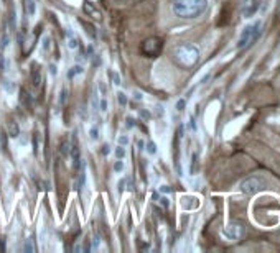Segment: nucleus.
I'll return each mask as SVG.
<instances>
[{
	"label": "nucleus",
	"mask_w": 280,
	"mask_h": 253,
	"mask_svg": "<svg viewBox=\"0 0 280 253\" xmlns=\"http://www.w3.org/2000/svg\"><path fill=\"white\" fill-rule=\"evenodd\" d=\"M208 10V0H175L173 13L178 18L193 20Z\"/></svg>",
	"instance_id": "1"
},
{
	"label": "nucleus",
	"mask_w": 280,
	"mask_h": 253,
	"mask_svg": "<svg viewBox=\"0 0 280 253\" xmlns=\"http://www.w3.org/2000/svg\"><path fill=\"white\" fill-rule=\"evenodd\" d=\"M173 54H175V59L180 62L183 68H191L199 61V50L194 45H190V43L178 45L173 51Z\"/></svg>",
	"instance_id": "2"
},
{
	"label": "nucleus",
	"mask_w": 280,
	"mask_h": 253,
	"mask_svg": "<svg viewBox=\"0 0 280 253\" xmlns=\"http://www.w3.org/2000/svg\"><path fill=\"white\" fill-rule=\"evenodd\" d=\"M261 28H262V22L257 20L251 23V25H247L243 31H241L239 35V39H237V50H244L247 48V46H251L255 39H257V36L261 35Z\"/></svg>",
	"instance_id": "3"
},
{
	"label": "nucleus",
	"mask_w": 280,
	"mask_h": 253,
	"mask_svg": "<svg viewBox=\"0 0 280 253\" xmlns=\"http://www.w3.org/2000/svg\"><path fill=\"white\" fill-rule=\"evenodd\" d=\"M267 187V179L266 176L262 175H252L246 178L243 183H241V191L247 196H252V194H257L261 191Z\"/></svg>",
	"instance_id": "4"
},
{
	"label": "nucleus",
	"mask_w": 280,
	"mask_h": 253,
	"mask_svg": "<svg viewBox=\"0 0 280 253\" xmlns=\"http://www.w3.org/2000/svg\"><path fill=\"white\" fill-rule=\"evenodd\" d=\"M160 50H162V41H160V39H157V38L147 39V41H144V45H142V51L147 54V56H150V58L157 56V54L160 53Z\"/></svg>",
	"instance_id": "5"
},
{
	"label": "nucleus",
	"mask_w": 280,
	"mask_h": 253,
	"mask_svg": "<svg viewBox=\"0 0 280 253\" xmlns=\"http://www.w3.org/2000/svg\"><path fill=\"white\" fill-rule=\"evenodd\" d=\"M223 237L226 240H231V242L237 240L239 237H241V227L237 224H231L228 227H224L223 228Z\"/></svg>",
	"instance_id": "6"
},
{
	"label": "nucleus",
	"mask_w": 280,
	"mask_h": 253,
	"mask_svg": "<svg viewBox=\"0 0 280 253\" xmlns=\"http://www.w3.org/2000/svg\"><path fill=\"white\" fill-rule=\"evenodd\" d=\"M241 4H243V13L246 18L252 17L257 12V0H241Z\"/></svg>",
	"instance_id": "7"
},
{
	"label": "nucleus",
	"mask_w": 280,
	"mask_h": 253,
	"mask_svg": "<svg viewBox=\"0 0 280 253\" xmlns=\"http://www.w3.org/2000/svg\"><path fill=\"white\" fill-rule=\"evenodd\" d=\"M83 10H84V13L88 15V17H92V18H96V20H101V18H103V17H101V12L97 10V7H96L94 4H91L89 0H84Z\"/></svg>",
	"instance_id": "8"
},
{
	"label": "nucleus",
	"mask_w": 280,
	"mask_h": 253,
	"mask_svg": "<svg viewBox=\"0 0 280 253\" xmlns=\"http://www.w3.org/2000/svg\"><path fill=\"white\" fill-rule=\"evenodd\" d=\"M69 155H71V158H73V164H74V168L77 170V168H79L81 156H79V146H77L76 137H73V145H71V148H69Z\"/></svg>",
	"instance_id": "9"
},
{
	"label": "nucleus",
	"mask_w": 280,
	"mask_h": 253,
	"mask_svg": "<svg viewBox=\"0 0 280 253\" xmlns=\"http://www.w3.org/2000/svg\"><path fill=\"white\" fill-rule=\"evenodd\" d=\"M32 82L35 88H40V84H42V69L36 62L32 65Z\"/></svg>",
	"instance_id": "10"
},
{
	"label": "nucleus",
	"mask_w": 280,
	"mask_h": 253,
	"mask_svg": "<svg viewBox=\"0 0 280 253\" xmlns=\"http://www.w3.org/2000/svg\"><path fill=\"white\" fill-rule=\"evenodd\" d=\"M9 135L12 138H17L20 135V126H18V123L15 122V120H10L9 122Z\"/></svg>",
	"instance_id": "11"
},
{
	"label": "nucleus",
	"mask_w": 280,
	"mask_h": 253,
	"mask_svg": "<svg viewBox=\"0 0 280 253\" xmlns=\"http://www.w3.org/2000/svg\"><path fill=\"white\" fill-rule=\"evenodd\" d=\"M81 73H83V66L76 65V66H73L71 69L68 71V79H73L76 74H81Z\"/></svg>",
	"instance_id": "12"
},
{
	"label": "nucleus",
	"mask_w": 280,
	"mask_h": 253,
	"mask_svg": "<svg viewBox=\"0 0 280 253\" xmlns=\"http://www.w3.org/2000/svg\"><path fill=\"white\" fill-rule=\"evenodd\" d=\"M81 25L86 28V33L91 36V38H96V28L92 27V25H89V23H86V22H81Z\"/></svg>",
	"instance_id": "13"
},
{
	"label": "nucleus",
	"mask_w": 280,
	"mask_h": 253,
	"mask_svg": "<svg viewBox=\"0 0 280 253\" xmlns=\"http://www.w3.org/2000/svg\"><path fill=\"white\" fill-rule=\"evenodd\" d=\"M99 129L97 126H91V130H89V138L91 140H94V141H97L99 140Z\"/></svg>",
	"instance_id": "14"
},
{
	"label": "nucleus",
	"mask_w": 280,
	"mask_h": 253,
	"mask_svg": "<svg viewBox=\"0 0 280 253\" xmlns=\"http://www.w3.org/2000/svg\"><path fill=\"white\" fill-rule=\"evenodd\" d=\"M68 48L69 50H76L77 48V39L74 38V35H71L68 38Z\"/></svg>",
	"instance_id": "15"
},
{
	"label": "nucleus",
	"mask_w": 280,
	"mask_h": 253,
	"mask_svg": "<svg viewBox=\"0 0 280 253\" xmlns=\"http://www.w3.org/2000/svg\"><path fill=\"white\" fill-rule=\"evenodd\" d=\"M117 102L122 106V107H126L127 106V96L124 92H119L117 94Z\"/></svg>",
	"instance_id": "16"
},
{
	"label": "nucleus",
	"mask_w": 280,
	"mask_h": 253,
	"mask_svg": "<svg viewBox=\"0 0 280 253\" xmlns=\"http://www.w3.org/2000/svg\"><path fill=\"white\" fill-rule=\"evenodd\" d=\"M23 251H27V253H33L35 251V247H33L32 240H27L25 242V245H23Z\"/></svg>",
	"instance_id": "17"
},
{
	"label": "nucleus",
	"mask_w": 280,
	"mask_h": 253,
	"mask_svg": "<svg viewBox=\"0 0 280 253\" xmlns=\"http://www.w3.org/2000/svg\"><path fill=\"white\" fill-rule=\"evenodd\" d=\"M115 156H117L119 160H122V158L126 156V148H124L122 145H119V148H115Z\"/></svg>",
	"instance_id": "18"
},
{
	"label": "nucleus",
	"mask_w": 280,
	"mask_h": 253,
	"mask_svg": "<svg viewBox=\"0 0 280 253\" xmlns=\"http://www.w3.org/2000/svg\"><path fill=\"white\" fill-rule=\"evenodd\" d=\"M147 152H149L150 155H155L157 153V145H155L153 141H149V143H147Z\"/></svg>",
	"instance_id": "19"
},
{
	"label": "nucleus",
	"mask_w": 280,
	"mask_h": 253,
	"mask_svg": "<svg viewBox=\"0 0 280 253\" xmlns=\"http://www.w3.org/2000/svg\"><path fill=\"white\" fill-rule=\"evenodd\" d=\"M27 12L30 15L35 13V2H33V0H27Z\"/></svg>",
	"instance_id": "20"
},
{
	"label": "nucleus",
	"mask_w": 280,
	"mask_h": 253,
	"mask_svg": "<svg viewBox=\"0 0 280 253\" xmlns=\"http://www.w3.org/2000/svg\"><path fill=\"white\" fill-rule=\"evenodd\" d=\"M9 41H10V38H9V35L5 33V35H4V38H2V43H0V50L4 51V50L7 48V46H9Z\"/></svg>",
	"instance_id": "21"
},
{
	"label": "nucleus",
	"mask_w": 280,
	"mask_h": 253,
	"mask_svg": "<svg viewBox=\"0 0 280 253\" xmlns=\"http://www.w3.org/2000/svg\"><path fill=\"white\" fill-rule=\"evenodd\" d=\"M99 243H101L99 235H94V237H92V250H97V248H99Z\"/></svg>",
	"instance_id": "22"
},
{
	"label": "nucleus",
	"mask_w": 280,
	"mask_h": 253,
	"mask_svg": "<svg viewBox=\"0 0 280 253\" xmlns=\"http://www.w3.org/2000/svg\"><path fill=\"white\" fill-rule=\"evenodd\" d=\"M122 170H124V163H122L121 160H117V161L114 163V171H115V173H121Z\"/></svg>",
	"instance_id": "23"
},
{
	"label": "nucleus",
	"mask_w": 280,
	"mask_h": 253,
	"mask_svg": "<svg viewBox=\"0 0 280 253\" xmlns=\"http://www.w3.org/2000/svg\"><path fill=\"white\" fill-rule=\"evenodd\" d=\"M22 100L25 102V104H27L28 107L32 106V99H30V97H27V92H25V91H22Z\"/></svg>",
	"instance_id": "24"
},
{
	"label": "nucleus",
	"mask_w": 280,
	"mask_h": 253,
	"mask_svg": "<svg viewBox=\"0 0 280 253\" xmlns=\"http://www.w3.org/2000/svg\"><path fill=\"white\" fill-rule=\"evenodd\" d=\"M117 141H119V145H122V146L129 145V138H127L126 135H121V137L117 138Z\"/></svg>",
	"instance_id": "25"
},
{
	"label": "nucleus",
	"mask_w": 280,
	"mask_h": 253,
	"mask_svg": "<svg viewBox=\"0 0 280 253\" xmlns=\"http://www.w3.org/2000/svg\"><path fill=\"white\" fill-rule=\"evenodd\" d=\"M140 117H142L144 120H149V118H150V112H149V110H140Z\"/></svg>",
	"instance_id": "26"
},
{
	"label": "nucleus",
	"mask_w": 280,
	"mask_h": 253,
	"mask_svg": "<svg viewBox=\"0 0 280 253\" xmlns=\"http://www.w3.org/2000/svg\"><path fill=\"white\" fill-rule=\"evenodd\" d=\"M101 112H107V100L106 99H103V100H101Z\"/></svg>",
	"instance_id": "27"
},
{
	"label": "nucleus",
	"mask_w": 280,
	"mask_h": 253,
	"mask_svg": "<svg viewBox=\"0 0 280 253\" xmlns=\"http://www.w3.org/2000/svg\"><path fill=\"white\" fill-rule=\"evenodd\" d=\"M5 89L9 91V92H13V91H15V86H13L10 81H5Z\"/></svg>",
	"instance_id": "28"
},
{
	"label": "nucleus",
	"mask_w": 280,
	"mask_h": 253,
	"mask_svg": "<svg viewBox=\"0 0 280 253\" xmlns=\"http://www.w3.org/2000/svg\"><path fill=\"white\" fill-rule=\"evenodd\" d=\"M50 74L51 76H56L58 74V69H56V66H54V65H50Z\"/></svg>",
	"instance_id": "29"
},
{
	"label": "nucleus",
	"mask_w": 280,
	"mask_h": 253,
	"mask_svg": "<svg viewBox=\"0 0 280 253\" xmlns=\"http://www.w3.org/2000/svg\"><path fill=\"white\" fill-rule=\"evenodd\" d=\"M176 109H178V110H180V112H182V110L185 109V99H182V100H178V104H176Z\"/></svg>",
	"instance_id": "30"
},
{
	"label": "nucleus",
	"mask_w": 280,
	"mask_h": 253,
	"mask_svg": "<svg viewBox=\"0 0 280 253\" xmlns=\"http://www.w3.org/2000/svg\"><path fill=\"white\" fill-rule=\"evenodd\" d=\"M99 89H101V94H103V96H106V94H107V89H106L104 82H99Z\"/></svg>",
	"instance_id": "31"
},
{
	"label": "nucleus",
	"mask_w": 280,
	"mask_h": 253,
	"mask_svg": "<svg viewBox=\"0 0 280 253\" xmlns=\"http://www.w3.org/2000/svg\"><path fill=\"white\" fill-rule=\"evenodd\" d=\"M65 96H66V91L61 89V92H59V104H63V102H65Z\"/></svg>",
	"instance_id": "32"
},
{
	"label": "nucleus",
	"mask_w": 280,
	"mask_h": 253,
	"mask_svg": "<svg viewBox=\"0 0 280 253\" xmlns=\"http://www.w3.org/2000/svg\"><path fill=\"white\" fill-rule=\"evenodd\" d=\"M109 153H111V146H109V145H104V146H103V155L107 156Z\"/></svg>",
	"instance_id": "33"
},
{
	"label": "nucleus",
	"mask_w": 280,
	"mask_h": 253,
	"mask_svg": "<svg viewBox=\"0 0 280 253\" xmlns=\"http://www.w3.org/2000/svg\"><path fill=\"white\" fill-rule=\"evenodd\" d=\"M134 99H135V100H142V99H144V96H142V92H138V91H135V92H134Z\"/></svg>",
	"instance_id": "34"
},
{
	"label": "nucleus",
	"mask_w": 280,
	"mask_h": 253,
	"mask_svg": "<svg viewBox=\"0 0 280 253\" xmlns=\"http://www.w3.org/2000/svg\"><path fill=\"white\" fill-rule=\"evenodd\" d=\"M43 48H45V50H48V48H50V38H45V39H43Z\"/></svg>",
	"instance_id": "35"
},
{
	"label": "nucleus",
	"mask_w": 280,
	"mask_h": 253,
	"mask_svg": "<svg viewBox=\"0 0 280 253\" xmlns=\"http://www.w3.org/2000/svg\"><path fill=\"white\" fill-rule=\"evenodd\" d=\"M160 191H162V193H165V194H168L170 191H172V189H170L168 186H162V187H160Z\"/></svg>",
	"instance_id": "36"
},
{
	"label": "nucleus",
	"mask_w": 280,
	"mask_h": 253,
	"mask_svg": "<svg viewBox=\"0 0 280 253\" xmlns=\"http://www.w3.org/2000/svg\"><path fill=\"white\" fill-rule=\"evenodd\" d=\"M134 123H135V122H134V118H130V117H129V118H127V126H129V129H132V126H134Z\"/></svg>",
	"instance_id": "37"
},
{
	"label": "nucleus",
	"mask_w": 280,
	"mask_h": 253,
	"mask_svg": "<svg viewBox=\"0 0 280 253\" xmlns=\"http://www.w3.org/2000/svg\"><path fill=\"white\" fill-rule=\"evenodd\" d=\"M0 69H5V59L2 54H0Z\"/></svg>",
	"instance_id": "38"
},
{
	"label": "nucleus",
	"mask_w": 280,
	"mask_h": 253,
	"mask_svg": "<svg viewBox=\"0 0 280 253\" xmlns=\"http://www.w3.org/2000/svg\"><path fill=\"white\" fill-rule=\"evenodd\" d=\"M162 205H163V207H168V199H167V197H162Z\"/></svg>",
	"instance_id": "39"
},
{
	"label": "nucleus",
	"mask_w": 280,
	"mask_h": 253,
	"mask_svg": "<svg viewBox=\"0 0 280 253\" xmlns=\"http://www.w3.org/2000/svg\"><path fill=\"white\" fill-rule=\"evenodd\" d=\"M114 84H121V77H119V74H114Z\"/></svg>",
	"instance_id": "40"
},
{
	"label": "nucleus",
	"mask_w": 280,
	"mask_h": 253,
	"mask_svg": "<svg viewBox=\"0 0 280 253\" xmlns=\"http://www.w3.org/2000/svg\"><path fill=\"white\" fill-rule=\"evenodd\" d=\"M124 184H126V181L122 179L121 183H119V193H122V191H124Z\"/></svg>",
	"instance_id": "41"
},
{
	"label": "nucleus",
	"mask_w": 280,
	"mask_h": 253,
	"mask_svg": "<svg viewBox=\"0 0 280 253\" xmlns=\"http://www.w3.org/2000/svg\"><path fill=\"white\" fill-rule=\"evenodd\" d=\"M278 89H280V79H278Z\"/></svg>",
	"instance_id": "42"
}]
</instances>
